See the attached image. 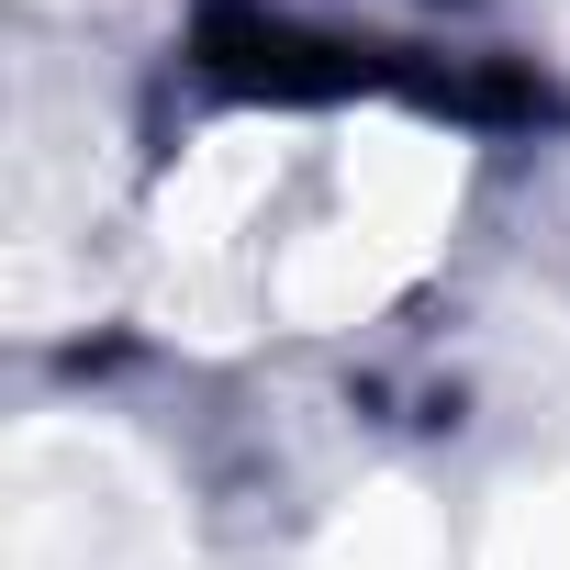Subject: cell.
<instances>
[{
	"label": "cell",
	"instance_id": "1",
	"mask_svg": "<svg viewBox=\"0 0 570 570\" xmlns=\"http://www.w3.org/2000/svg\"><path fill=\"white\" fill-rule=\"evenodd\" d=\"M481 570H570V492H537L503 514V537L481 548Z\"/></svg>",
	"mask_w": 570,
	"mask_h": 570
}]
</instances>
